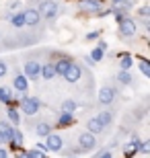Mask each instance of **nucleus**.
<instances>
[{
	"mask_svg": "<svg viewBox=\"0 0 150 158\" xmlns=\"http://www.w3.org/2000/svg\"><path fill=\"white\" fill-rule=\"evenodd\" d=\"M41 60L39 53H25V66H23V74L27 80H39V72H41Z\"/></svg>",
	"mask_w": 150,
	"mask_h": 158,
	"instance_id": "f257e3e1",
	"label": "nucleus"
},
{
	"mask_svg": "<svg viewBox=\"0 0 150 158\" xmlns=\"http://www.w3.org/2000/svg\"><path fill=\"white\" fill-rule=\"evenodd\" d=\"M15 101V94H12V88L11 86H0V105H12Z\"/></svg>",
	"mask_w": 150,
	"mask_h": 158,
	"instance_id": "dca6fc26",
	"label": "nucleus"
},
{
	"mask_svg": "<svg viewBox=\"0 0 150 158\" xmlns=\"http://www.w3.org/2000/svg\"><path fill=\"white\" fill-rule=\"evenodd\" d=\"M117 97V88L113 86V84H103V86L99 88V94H97V101L101 107H111L113 105V101H115Z\"/></svg>",
	"mask_w": 150,
	"mask_h": 158,
	"instance_id": "39448f33",
	"label": "nucleus"
},
{
	"mask_svg": "<svg viewBox=\"0 0 150 158\" xmlns=\"http://www.w3.org/2000/svg\"><path fill=\"white\" fill-rule=\"evenodd\" d=\"M92 158H115V156L109 148H101V150H97V154H92Z\"/></svg>",
	"mask_w": 150,
	"mask_h": 158,
	"instance_id": "bb28decb",
	"label": "nucleus"
},
{
	"mask_svg": "<svg viewBox=\"0 0 150 158\" xmlns=\"http://www.w3.org/2000/svg\"><path fill=\"white\" fill-rule=\"evenodd\" d=\"M138 66H140V72H142V76L150 78V62H148V60H146V58H140Z\"/></svg>",
	"mask_w": 150,
	"mask_h": 158,
	"instance_id": "393cba45",
	"label": "nucleus"
},
{
	"mask_svg": "<svg viewBox=\"0 0 150 158\" xmlns=\"http://www.w3.org/2000/svg\"><path fill=\"white\" fill-rule=\"evenodd\" d=\"M45 158H47V156H45Z\"/></svg>",
	"mask_w": 150,
	"mask_h": 158,
	"instance_id": "58836bf2",
	"label": "nucleus"
},
{
	"mask_svg": "<svg viewBox=\"0 0 150 158\" xmlns=\"http://www.w3.org/2000/svg\"><path fill=\"white\" fill-rule=\"evenodd\" d=\"M84 72H87V70H84V68H82L80 64L72 62V64H70V68L66 70V74H64L62 78H64L66 82H68V84H76V82H78V80L82 78V74H84Z\"/></svg>",
	"mask_w": 150,
	"mask_h": 158,
	"instance_id": "6e6552de",
	"label": "nucleus"
},
{
	"mask_svg": "<svg viewBox=\"0 0 150 158\" xmlns=\"http://www.w3.org/2000/svg\"><path fill=\"white\" fill-rule=\"evenodd\" d=\"M136 31H138V23H136L132 17H126V19H121V21H119V27H117V35H119L123 41L132 39V37L136 35Z\"/></svg>",
	"mask_w": 150,
	"mask_h": 158,
	"instance_id": "423d86ee",
	"label": "nucleus"
},
{
	"mask_svg": "<svg viewBox=\"0 0 150 158\" xmlns=\"http://www.w3.org/2000/svg\"><path fill=\"white\" fill-rule=\"evenodd\" d=\"M74 123H76L74 115H68V113H60V117H58V121H56V125H58V127H70V125H74Z\"/></svg>",
	"mask_w": 150,
	"mask_h": 158,
	"instance_id": "aec40b11",
	"label": "nucleus"
},
{
	"mask_svg": "<svg viewBox=\"0 0 150 158\" xmlns=\"http://www.w3.org/2000/svg\"><path fill=\"white\" fill-rule=\"evenodd\" d=\"M99 49H103V52H105V49H107V43H105V41H99Z\"/></svg>",
	"mask_w": 150,
	"mask_h": 158,
	"instance_id": "72a5a7b5",
	"label": "nucleus"
},
{
	"mask_svg": "<svg viewBox=\"0 0 150 158\" xmlns=\"http://www.w3.org/2000/svg\"><path fill=\"white\" fill-rule=\"evenodd\" d=\"M19 109H21V113H25V115L33 117V115H37V113H39L41 101L37 99V97H25V94H21V99H19Z\"/></svg>",
	"mask_w": 150,
	"mask_h": 158,
	"instance_id": "7ed1b4c3",
	"label": "nucleus"
},
{
	"mask_svg": "<svg viewBox=\"0 0 150 158\" xmlns=\"http://www.w3.org/2000/svg\"><path fill=\"white\" fill-rule=\"evenodd\" d=\"M74 60L70 58V56H66V53H62L56 62H54V70H56V76H64L66 74V70L70 68V64H72Z\"/></svg>",
	"mask_w": 150,
	"mask_h": 158,
	"instance_id": "9b49d317",
	"label": "nucleus"
},
{
	"mask_svg": "<svg viewBox=\"0 0 150 158\" xmlns=\"http://www.w3.org/2000/svg\"><path fill=\"white\" fill-rule=\"evenodd\" d=\"M138 15H140L142 19H148V15H150V6H148V4H144V6H142V8L138 10Z\"/></svg>",
	"mask_w": 150,
	"mask_h": 158,
	"instance_id": "7c9ffc66",
	"label": "nucleus"
},
{
	"mask_svg": "<svg viewBox=\"0 0 150 158\" xmlns=\"http://www.w3.org/2000/svg\"><path fill=\"white\" fill-rule=\"evenodd\" d=\"M99 37H101V31H91V33L84 35V41H97Z\"/></svg>",
	"mask_w": 150,
	"mask_h": 158,
	"instance_id": "c756f323",
	"label": "nucleus"
},
{
	"mask_svg": "<svg viewBox=\"0 0 150 158\" xmlns=\"http://www.w3.org/2000/svg\"><path fill=\"white\" fill-rule=\"evenodd\" d=\"M134 66V58L130 53H119V68L121 70H130Z\"/></svg>",
	"mask_w": 150,
	"mask_h": 158,
	"instance_id": "5701e85b",
	"label": "nucleus"
},
{
	"mask_svg": "<svg viewBox=\"0 0 150 158\" xmlns=\"http://www.w3.org/2000/svg\"><path fill=\"white\" fill-rule=\"evenodd\" d=\"M117 82H119V84H123V86H130V84H134V78H132V74H130V70L117 72Z\"/></svg>",
	"mask_w": 150,
	"mask_h": 158,
	"instance_id": "412c9836",
	"label": "nucleus"
},
{
	"mask_svg": "<svg viewBox=\"0 0 150 158\" xmlns=\"http://www.w3.org/2000/svg\"><path fill=\"white\" fill-rule=\"evenodd\" d=\"M87 131H88V134H92V135H101L105 131V127L101 125V121H99L97 117H91L87 121Z\"/></svg>",
	"mask_w": 150,
	"mask_h": 158,
	"instance_id": "2eb2a0df",
	"label": "nucleus"
},
{
	"mask_svg": "<svg viewBox=\"0 0 150 158\" xmlns=\"http://www.w3.org/2000/svg\"><path fill=\"white\" fill-rule=\"evenodd\" d=\"M4 144H8V142H6L4 138H2V135H0V146H4Z\"/></svg>",
	"mask_w": 150,
	"mask_h": 158,
	"instance_id": "c9c22d12",
	"label": "nucleus"
},
{
	"mask_svg": "<svg viewBox=\"0 0 150 158\" xmlns=\"http://www.w3.org/2000/svg\"><path fill=\"white\" fill-rule=\"evenodd\" d=\"M17 158H31L29 156V150H21V152L17 154Z\"/></svg>",
	"mask_w": 150,
	"mask_h": 158,
	"instance_id": "473e14b6",
	"label": "nucleus"
},
{
	"mask_svg": "<svg viewBox=\"0 0 150 158\" xmlns=\"http://www.w3.org/2000/svg\"><path fill=\"white\" fill-rule=\"evenodd\" d=\"M23 142H25L23 131H21V129H15V131H12V138H11V142H8V144H11L12 148H21V146H23Z\"/></svg>",
	"mask_w": 150,
	"mask_h": 158,
	"instance_id": "4be33fe9",
	"label": "nucleus"
},
{
	"mask_svg": "<svg viewBox=\"0 0 150 158\" xmlns=\"http://www.w3.org/2000/svg\"><path fill=\"white\" fill-rule=\"evenodd\" d=\"M97 119L101 121V125L107 129V127H111V123L115 121V113L111 111V109H101L99 115H97Z\"/></svg>",
	"mask_w": 150,
	"mask_h": 158,
	"instance_id": "ddd939ff",
	"label": "nucleus"
},
{
	"mask_svg": "<svg viewBox=\"0 0 150 158\" xmlns=\"http://www.w3.org/2000/svg\"><path fill=\"white\" fill-rule=\"evenodd\" d=\"M37 10L41 15V21H45V23H56V19L60 15V4L56 0H41L39 6H37Z\"/></svg>",
	"mask_w": 150,
	"mask_h": 158,
	"instance_id": "f03ea898",
	"label": "nucleus"
},
{
	"mask_svg": "<svg viewBox=\"0 0 150 158\" xmlns=\"http://www.w3.org/2000/svg\"><path fill=\"white\" fill-rule=\"evenodd\" d=\"M23 17H25V27H29V29H41L43 21H41V15H39V10H37L35 6L25 8Z\"/></svg>",
	"mask_w": 150,
	"mask_h": 158,
	"instance_id": "0eeeda50",
	"label": "nucleus"
},
{
	"mask_svg": "<svg viewBox=\"0 0 150 158\" xmlns=\"http://www.w3.org/2000/svg\"><path fill=\"white\" fill-rule=\"evenodd\" d=\"M12 131H15V127H12L11 123L6 121V119H0V135H2V138H4L6 142H11Z\"/></svg>",
	"mask_w": 150,
	"mask_h": 158,
	"instance_id": "6ab92c4d",
	"label": "nucleus"
},
{
	"mask_svg": "<svg viewBox=\"0 0 150 158\" xmlns=\"http://www.w3.org/2000/svg\"><path fill=\"white\" fill-rule=\"evenodd\" d=\"M33 131H35V135H37V138H45V135L52 134V123L45 121V119H41V121H35Z\"/></svg>",
	"mask_w": 150,
	"mask_h": 158,
	"instance_id": "f8f14e48",
	"label": "nucleus"
},
{
	"mask_svg": "<svg viewBox=\"0 0 150 158\" xmlns=\"http://www.w3.org/2000/svg\"><path fill=\"white\" fill-rule=\"evenodd\" d=\"M76 101H72V99H66L62 103V107H60V111L62 113H68V115H74V111H76Z\"/></svg>",
	"mask_w": 150,
	"mask_h": 158,
	"instance_id": "b1692460",
	"label": "nucleus"
},
{
	"mask_svg": "<svg viewBox=\"0 0 150 158\" xmlns=\"http://www.w3.org/2000/svg\"><path fill=\"white\" fill-rule=\"evenodd\" d=\"M12 90H17V93H21V94H25L27 90H29V80L25 78V74L21 70H15V76H12Z\"/></svg>",
	"mask_w": 150,
	"mask_h": 158,
	"instance_id": "1a4fd4ad",
	"label": "nucleus"
},
{
	"mask_svg": "<svg viewBox=\"0 0 150 158\" xmlns=\"http://www.w3.org/2000/svg\"><path fill=\"white\" fill-rule=\"evenodd\" d=\"M140 154H148L150 152V142L148 140H142L140 142V150H138Z\"/></svg>",
	"mask_w": 150,
	"mask_h": 158,
	"instance_id": "c85d7f7f",
	"label": "nucleus"
},
{
	"mask_svg": "<svg viewBox=\"0 0 150 158\" xmlns=\"http://www.w3.org/2000/svg\"><path fill=\"white\" fill-rule=\"evenodd\" d=\"M8 74V62L4 58H0V78H4Z\"/></svg>",
	"mask_w": 150,
	"mask_h": 158,
	"instance_id": "cd10ccee",
	"label": "nucleus"
},
{
	"mask_svg": "<svg viewBox=\"0 0 150 158\" xmlns=\"http://www.w3.org/2000/svg\"><path fill=\"white\" fill-rule=\"evenodd\" d=\"M113 2H115V6H117V4H123V2H127V0H113Z\"/></svg>",
	"mask_w": 150,
	"mask_h": 158,
	"instance_id": "e433bc0d",
	"label": "nucleus"
},
{
	"mask_svg": "<svg viewBox=\"0 0 150 158\" xmlns=\"http://www.w3.org/2000/svg\"><path fill=\"white\" fill-rule=\"evenodd\" d=\"M45 148H47V152L60 154V150L64 148V138L60 134H49V135H45Z\"/></svg>",
	"mask_w": 150,
	"mask_h": 158,
	"instance_id": "9d476101",
	"label": "nucleus"
},
{
	"mask_svg": "<svg viewBox=\"0 0 150 158\" xmlns=\"http://www.w3.org/2000/svg\"><path fill=\"white\" fill-rule=\"evenodd\" d=\"M0 158H11V154H8V150L4 146H0Z\"/></svg>",
	"mask_w": 150,
	"mask_h": 158,
	"instance_id": "2f4dec72",
	"label": "nucleus"
},
{
	"mask_svg": "<svg viewBox=\"0 0 150 158\" xmlns=\"http://www.w3.org/2000/svg\"><path fill=\"white\" fill-rule=\"evenodd\" d=\"M88 58H91L92 62L97 64V62H101V60L105 58V52H103V49H99V47H95V49L91 52V56H88Z\"/></svg>",
	"mask_w": 150,
	"mask_h": 158,
	"instance_id": "a878e982",
	"label": "nucleus"
},
{
	"mask_svg": "<svg viewBox=\"0 0 150 158\" xmlns=\"http://www.w3.org/2000/svg\"><path fill=\"white\" fill-rule=\"evenodd\" d=\"M97 148V135L88 134V131H80L78 138H76V150L80 154H87V152H92Z\"/></svg>",
	"mask_w": 150,
	"mask_h": 158,
	"instance_id": "20e7f679",
	"label": "nucleus"
},
{
	"mask_svg": "<svg viewBox=\"0 0 150 158\" xmlns=\"http://www.w3.org/2000/svg\"><path fill=\"white\" fill-rule=\"evenodd\" d=\"M6 117H8V123H11V125H21V123H23L19 109H17V107H12V105L6 109Z\"/></svg>",
	"mask_w": 150,
	"mask_h": 158,
	"instance_id": "f3484780",
	"label": "nucleus"
},
{
	"mask_svg": "<svg viewBox=\"0 0 150 158\" xmlns=\"http://www.w3.org/2000/svg\"><path fill=\"white\" fill-rule=\"evenodd\" d=\"M11 27L12 29H25V17H23V10H17V12H12V17H11Z\"/></svg>",
	"mask_w": 150,
	"mask_h": 158,
	"instance_id": "a211bd4d",
	"label": "nucleus"
},
{
	"mask_svg": "<svg viewBox=\"0 0 150 158\" xmlns=\"http://www.w3.org/2000/svg\"><path fill=\"white\" fill-rule=\"evenodd\" d=\"M39 78H43V80H54V78H56V70H54V62L52 60H47V62L41 64Z\"/></svg>",
	"mask_w": 150,
	"mask_h": 158,
	"instance_id": "4468645a",
	"label": "nucleus"
},
{
	"mask_svg": "<svg viewBox=\"0 0 150 158\" xmlns=\"http://www.w3.org/2000/svg\"><path fill=\"white\" fill-rule=\"evenodd\" d=\"M68 158H76V156H68Z\"/></svg>",
	"mask_w": 150,
	"mask_h": 158,
	"instance_id": "4c0bfd02",
	"label": "nucleus"
},
{
	"mask_svg": "<svg viewBox=\"0 0 150 158\" xmlns=\"http://www.w3.org/2000/svg\"><path fill=\"white\" fill-rule=\"evenodd\" d=\"M84 62H87V64H88V66H92V64H95V62H92V60H91V58H88V56H84Z\"/></svg>",
	"mask_w": 150,
	"mask_h": 158,
	"instance_id": "f704fd0d",
	"label": "nucleus"
}]
</instances>
